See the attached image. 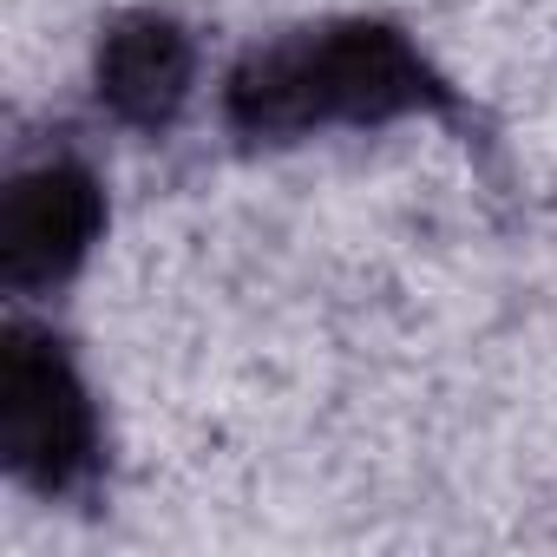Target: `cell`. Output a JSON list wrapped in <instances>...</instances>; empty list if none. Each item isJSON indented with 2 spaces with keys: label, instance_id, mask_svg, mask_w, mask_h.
Returning <instances> with one entry per match:
<instances>
[{
  "label": "cell",
  "instance_id": "1",
  "mask_svg": "<svg viewBox=\"0 0 557 557\" xmlns=\"http://www.w3.org/2000/svg\"><path fill=\"white\" fill-rule=\"evenodd\" d=\"M0 453L40 492H66L92 466V400L47 335H8L0 348Z\"/></svg>",
  "mask_w": 557,
  "mask_h": 557
},
{
  "label": "cell",
  "instance_id": "2",
  "mask_svg": "<svg viewBox=\"0 0 557 557\" xmlns=\"http://www.w3.org/2000/svg\"><path fill=\"white\" fill-rule=\"evenodd\" d=\"M106 230V197L79 164H34L0 197V275L8 289H53Z\"/></svg>",
  "mask_w": 557,
  "mask_h": 557
},
{
  "label": "cell",
  "instance_id": "3",
  "mask_svg": "<svg viewBox=\"0 0 557 557\" xmlns=\"http://www.w3.org/2000/svg\"><path fill=\"white\" fill-rule=\"evenodd\" d=\"M296 60L309 92V125H329V119L381 125L433 99V73L394 27H335V34L296 40Z\"/></svg>",
  "mask_w": 557,
  "mask_h": 557
},
{
  "label": "cell",
  "instance_id": "4",
  "mask_svg": "<svg viewBox=\"0 0 557 557\" xmlns=\"http://www.w3.org/2000/svg\"><path fill=\"white\" fill-rule=\"evenodd\" d=\"M99 106L125 125H171L177 106L190 99L197 79V53L190 34L164 14H125L106 40H99Z\"/></svg>",
  "mask_w": 557,
  "mask_h": 557
}]
</instances>
